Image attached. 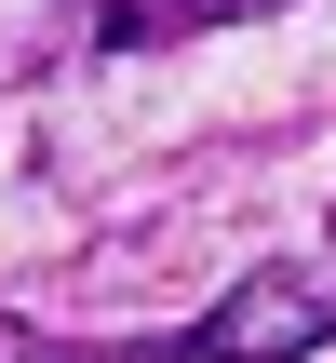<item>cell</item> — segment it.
<instances>
[{
	"label": "cell",
	"instance_id": "1",
	"mask_svg": "<svg viewBox=\"0 0 336 363\" xmlns=\"http://www.w3.org/2000/svg\"><path fill=\"white\" fill-rule=\"evenodd\" d=\"M229 13H256V0H81L67 27H81V54H162V40H202Z\"/></svg>",
	"mask_w": 336,
	"mask_h": 363
}]
</instances>
